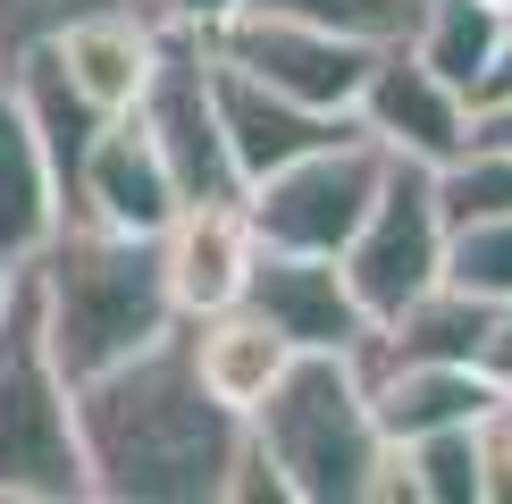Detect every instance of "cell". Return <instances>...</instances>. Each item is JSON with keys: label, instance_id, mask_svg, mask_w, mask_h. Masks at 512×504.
Returning <instances> with one entry per match:
<instances>
[{"label": "cell", "instance_id": "obj_1", "mask_svg": "<svg viewBox=\"0 0 512 504\" xmlns=\"http://www.w3.org/2000/svg\"><path fill=\"white\" fill-rule=\"evenodd\" d=\"M76 429L101 504H227L252 420L210 395L194 336H160L152 353L76 387Z\"/></svg>", "mask_w": 512, "mask_h": 504}, {"label": "cell", "instance_id": "obj_2", "mask_svg": "<svg viewBox=\"0 0 512 504\" xmlns=\"http://www.w3.org/2000/svg\"><path fill=\"white\" fill-rule=\"evenodd\" d=\"M34 303H42V336H51L59 370L101 378L135 353H152L160 336L185 328L177 286H168L160 236H126V227H93V219H59V236L42 244V261L26 269Z\"/></svg>", "mask_w": 512, "mask_h": 504}, {"label": "cell", "instance_id": "obj_3", "mask_svg": "<svg viewBox=\"0 0 512 504\" xmlns=\"http://www.w3.org/2000/svg\"><path fill=\"white\" fill-rule=\"evenodd\" d=\"M252 437L286 471L294 504H403L395 446L378 429L361 353H303L277 378V395L252 412Z\"/></svg>", "mask_w": 512, "mask_h": 504}, {"label": "cell", "instance_id": "obj_4", "mask_svg": "<svg viewBox=\"0 0 512 504\" xmlns=\"http://www.w3.org/2000/svg\"><path fill=\"white\" fill-rule=\"evenodd\" d=\"M93 462L76 429V378L42 336L34 278L17 269L0 303V504H84Z\"/></svg>", "mask_w": 512, "mask_h": 504}, {"label": "cell", "instance_id": "obj_5", "mask_svg": "<svg viewBox=\"0 0 512 504\" xmlns=\"http://www.w3.org/2000/svg\"><path fill=\"white\" fill-rule=\"evenodd\" d=\"M387 168H395V152L370 126H353V135L269 168L261 185H244V210H252V227H261L269 252H336V261H345V244L361 236Z\"/></svg>", "mask_w": 512, "mask_h": 504}, {"label": "cell", "instance_id": "obj_6", "mask_svg": "<svg viewBox=\"0 0 512 504\" xmlns=\"http://www.w3.org/2000/svg\"><path fill=\"white\" fill-rule=\"evenodd\" d=\"M445 236H454V219H445L437 168L395 160L387 185H378V202H370V219H361V236L345 244V278H353L361 311H370L378 328H387L412 294H429L445 278Z\"/></svg>", "mask_w": 512, "mask_h": 504}, {"label": "cell", "instance_id": "obj_7", "mask_svg": "<svg viewBox=\"0 0 512 504\" xmlns=\"http://www.w3.org/2000/svg\"><path fill=\"white\" fill-rule=\"evenodd\" d=\"M210 51L252 68L261 84H277V93L311 101V110H345V118L361 110V84H370V68H378L370 42L328 34V26L286 17V9H261V0H252L244 17H227V26L210 34Z\"/></svg>", "mask_w": 512, "mask_h": 504}, {"label": "cell", "instance_id": "obj_8", "mask_svg": "<svg viewBox=\"0 0 512 504\" xmlns=\"http://www.w3.org/2000/svg\"><path fill=\"white\" fill-rule=\"evenodd\" d=\"M135 118L152 126V143L168 152L185 202H236L244 194L236 152H227V118H219V76H210V42L202 34H168L160 68H152V93L135 101Z\"/></svg>", "mask_w": 512, "mask_h": 504}, {"label": "cell", "instance_id": "obj_9", "mask_svg": "<svg viewBox=\"0 0 512 504\" xmlns=\"http://www.w3.org/2000/svg\"><path fill=\"white\" fill-rule=\"evenodd\" d=\"M353 118L370 126L395 160H420V168L462 160L471 135H479L471 93H462L454 76H437L412 42H387V51H378V68H370V84H361V110Z\"/></svg>", "mask_w": 512, "mask_h": 504}, {"label": "cell", "instance_id": "obj_10", "mask_svg": "<svg viewBox=\"0 0 512 504\" xmlns=\"http://www.w3.org/2000/svg\"><path fill=\"white\" fill-rule=\"evenodd\" d=\"M185 210V185L168 152L152 143V126L135 110L110 118L93 135V152H84L76 185H68V219H93V227H126V236H160L168 219Z\"/></svg>", "mask_w": 512, "mask_h": 504}, {"label": "cell", "instance_id": "obj_11", "mask_svg": "<svg viewBox=\"0 0 512 504\" xmlns=\"http://www.w3.org/2000/svg\"><path fill=\"white\" fill-rule=\"evenodd\" d=\"M244 303L277 336H294V353H361L378 336V320L361 311V294H353L336 252H269L261 244V269H252Z\"/></svg>", "mask_w": 512, "mask_h": 504}, {"label": "cell", "instance_id": "obj_12", "mask_svg": "<svg viewBox=\"0 0 512 504\" xmlns=\"http://www.w3.org/2000/svg\"><path fill=\"white\" fill-rule=\"evenodd\" d=\"M160 261H168V286H177L185 320H210V311L244 303L252 269H261V227H252L244 194L236 202H185L160 227Z\"/></svg>", "mask_w": 512, "mask_h": 504}, {"label": "cell", "instance_id": "obj_13", "mask_svg": "<svg viewBox=\"0 0 512 504\" xmlns=\"http://www.w3.org/2000/svg\"><path fill=\"white\" fill-rule=\"evenodd\" d=\"M210 76H219V118H227V152H236L244 185H261L269 168H286V160H303V152H319V143H336V135L361 126L345 110H311V101L277 93V84H261L252 68H236L219 51H210Z\"/></svg>", "mask_w": 512, "mask_h": 504}, {"label": "cell", "instance_id": "obj_14", "mask_svg": "<svg viewBox=\"0 0 512 504\" xmlns=\"http://www.w3.org/2000/svg\"><path fill=\"white\" fill-rule=\"evenodd\" d=\"M361 370H370V404H378L387 446H412L429 429H462V420L504 412V387L479 362H395V353H361Z\"/></svg>", "mask_w": 512, "mask_h": 504}, {"label": "cell", "instance_id": "obj_15", "mask_svg": "<svg viewBox=\"0 0 512 504\" xmlns=\"http://www.w3.org/2000/svg\"><path fill=\"white\" fill-rule=\"evenodd\" d=\"M168 51V26L143 0H110V9L76 17L68 34H59V59H68V76L84 84V101H93L101 118H126L143 93H152V68Z\"/></svg>", "mask_w": 512, "mask_h": 504}, {"label": "cell", "instance_id": "obj_16", "mask_svg": "<svg viewBox=\"0 0 512 504\" xmlns=\"http://www.w3.org/2000/svg\"><path fill=\"white\" fill-rule=\"evenodd\" d=\"M59 219H68L59 160H51V143H42V126L26 118L17 84L0 76V261L34 269L42 244L59 236Z\"/></svg>", "mask_w": 512, "mask_h": 504}, {"label": "cell", "instance_id": "obj_17", "mask_svg": "<svg viewBox=\"0 0 512 504\" xmlns=\"http://www.w3.org/2000/svg\"><path fill=\"white\" fill-rule=\"evenodd\" d=\"M185 336H194V362H202V378H210V395L236 404L244 420L277 395V378L303 362L294 336H277L252 303H227V311H210V320H185Z\"/></svg>", "mask_w": 512, "mask_h": 504}, {"label": "cell", "instance_id": "obj_18", "mask_svg": "<svg viewBox=\"0 0 512 504\" xmlns=\"http://www.w3.org/2000/svg\"><path fill=\"white\" fill-rule=\"evenodd\" d=\"M487 320H496V303H487V294L437 278L429 294H412V303H403L361 353H395V362H479Z\"/></svg>", "mask_w": 512, "mask_h": 504}, {"label": "cell", "instance_id": "obj_19", "mask_svg": "<svg viewBox=\"0 0 512 504\" xmlns=\"http://www.w3.org/2000/svg\"><path fill=\"white\" fill-rule=\"evenodd\" d=\"M395 488L403 504H487V420L395 446Z\"/></svg>", "mask_w": 512, "mask_h": 504}, {"label": "cell", "instance_id": "obj_20", "mask_svg": "<svg viewBox=\"0 0 512 504\" xmlns=\"http://www.w3.org/2000/svg\"><path fill=\"white\" fill-rule=\"evenodd\" d=\"M504 0H420V26H412V51L429 59L437 76H454L462 93L487 76V59L504 51Z\"/></svg>", "mask_w": 512, "mask_h": 504}, {"label": "cell", "instance_id": "obj_21", "mask_svg": "<svg viewBox=\"0 0 512 504\" xmlns=\"http://www.w3.org/2000/svg\"><path fill=\"white\" fill-rule=\"evenodd\" d=\"M437 194H445V219H512V152L471 135V152L437 168Z\"/></svg>", "mask_w": 512, "mask_h": 504}, {"label": "cell", "instance_id": "obj_22", "mask_svg": "<svg viewBox=\"0 0 512 504\" xmlns=\"http://www.w3.org/2000/svg\"><path fill=\"white\" fill-rule=\"evenodd\" d=\"M445 278L487 294V303H512V219H454V236H445Z\"/></svg>", "mask_w": 512, "mask_h": 504}, {"label": "cell", "instance_id": "obj_23", "mask_svg": "<svg viewBox=\"0 0 512 504\" xmlns=\"http://www.w3.org/2000/svg\"><path fill=\"white\" fill-rule=\"evenodd\" d=\"M261 9L311 17V26H328V34L370 42V51H387V42H412V26H420V0H261Z\"/></svg>", "mask_w": 512, "mask_h": 504}, {"label": "cell", "instance_id": "obj_24", "mask_svg": "<svg viewBox=\"0 0 512 504\" xmlns=\"http://www.w3.org/2000/svg\"><path fill=\"white\" fill-rule=\"evenodd\" d=\"M93 9H110V0H0V68H17L26 51H42V42H59Z\"/></svg>", "mask_w": 512, "mask_h": 504}, {"label": "cell", "instance_id": "obj_25", "mask_svg": "<svg viewBox=\"0 0 512 504\" xmlns=\"http://www.w3.org/2000/svg\"><path fill=\"white\" fill-rule=\"evenodd\" d=\"M143 9H152L168 34H202V42H210L227 17H244V9H252V0H143Z\"/></svg>", "mask_w": 512, "mask_h": 504}, {"label": "cell", "instance_id": "obj_26", "mask_svg": "<svg viewBox=\"0 0 512 504\" xmlns=\"http://www.w3.org/2000/svg\"><path fill=\"white\" fill-rule=\"evenodd\" d=\"M487 504H512V420H487Z\"/></svg>", "mask_w": 512, "mask_h": 504}, {"label": "cell", "instance_id": "obj_27", "mask_svg": "<svg viewBox=\"0 0 512 504\" xmlns=\"http://www.w3.org/2000/svg\"><path fill=\"white\" fill-rule=\"evenodd\" d=\"M479 370L496 378V387L512 395V303H496V320H487V345H479Z\"/></svg>", "mask_w": 512, "mask_h": 504}, {"label": "cell", "instance_id": "obj_28", "mask_svg": "<svg viewBox=\"0 0 512 504\" xmlns=\"http://www.w3.org/2000/svg\"><path fill=\"white\" fill-rule=\"evenodd\" d=\"M496 101H512V34H504V51L487 59V76L471 84V110H496Z\"/></svg>", "mask_w": 512, "mask_h": 504}, {"label": "cell", "instance_id": "obj_29", "mask_svg": "<svg viewBox=\"0 0 512 504\" xmlns=\"http://www.w3.org/2000/svg\"><path fill=\"white\" fill-rule=\"evenodd\" d=\"M479 143H496V152H512V101H496V110H479Z\"/></svg>", "mask_w": 512, "mask_h": 504}, {"label": "cell", "instance_id": "obj_30", "mask_svg": "<svg viewBox=\"0 0 512 504\" xmlns=\"http://www.w3.org/2000/svg\"><path fill=\"white\" fill-rule=\"evenodd\" d=\"M9 286H17V261H0V303H9Z\"/></svg>", "mask_w": 512, "mask_h": 504}, {"label": "cell", "instance_id": "obj_31", "mask_svg": "<svg viewBox=\"0 0 512 504\" xmlns=\"http://www.w3.org/2000/svg\"><path fill=\"white\" fill-rule=\"evenodd\" d=\"M504 26H512V0H504Z\"/></svg>", "mask_w": 512, "mask_h": 504}, {"label": "cell", "instance_id": "obj_32", "mask_svg": "<svg viewBox=\"0 0 512 504\" xmlns=\"http://www.w3.org/2000/svg\"><path fill=\"white\" fill-rule=\"evenodd\" d=\"M504 420H512V395H504Z\"/></svg>", "mask_w": 512, "mask_h": 504}, {"label": "cell", "instance_id": "obj_33", "mask_svg": "<svg viewBox=\"0 0 512 504\" xmlns=\"http://www.w3.org/2000/svg\"><path fill=\"white\" fill-rule=\"evenodd\" d=\"M0 76H9V68H0Z\"/></svg>", "mask_w": 512, "mask_h": 504}]
</instances>
